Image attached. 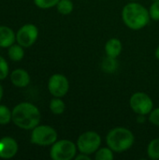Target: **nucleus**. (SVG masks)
Segmentation results:
<instances>
[{
	"label": "nucleus",
	"mask_w": 159,
	"mask_h": 160,
	"mask_svg": "<svg viewBox=\"0 0 159 160\" xmlns=\"http://www.w3.org/2000/svg\"><path fill=\"white\" fill-rule=\"evenodd\" d=\"M41 120V114L38 108L30 102H22L16 105L12 110V122L18 128L32 130Z\"/></svg>",
	"instance_id": "nucleus-1"
},
{
	"label": "nucleus",
	"mask_w": 159,
	"mask_h": 160,
	"mask_svg": "<svg viewBox=\"0 0 159 160\" xmlns=\"http://www.w3.org/2000/svg\"><path fill=\"white\" fill-rule=\"evenodd\" d=\"M121 16L125 25L135 31L144 28L151 20L149 9L138 2H130L125 5Z\"/></svg>",
	"instance_id": "nucleus-2"
},
{
	"label": "nucleus",
	"mask_w": 159,
	"mask_h": 160,
	"mask_svg": "<svg viewBox=\"0 0 159 160\" xmlns=\"http://www.w3.org/2000/svg\"><path fill=\"white\" fill-rule=\"evenodd\" d=\"M135 143L134 133L127 128L116 127L112 128L106 136V144L114 153L121 154L129 150Z\"/></svg>",
	"instance_id": "nucleus-3"
},
{
	"label": "nucleus",
	"mask_w": 159,
	"mask_h": 160,
	"mask_svg": "<svg viewBox=\"0 0 159 160\" xmlns=\"http://www.w3.org/2000/svg\"><path fill=\"white\" fill-rule=\"evenodd\" d=\"M77 154V144L67 139L57 140L50 149V157L52 160H72Z\"/></svg>",
	"instance_id": "nucleus-4"
},
{
	"label": "nucleus",
	"mask_w": 159,
	"mask_h": 160,
	"mask_svg": "<svg viewBox=\"0 0 159 160\" xmlns=\"http://www.w3.org/2000/svg\"><path fill=\"white\" fill-rule=\"evenodd\" d=\"M58 138L57 131L51 126L37 125L32 129L30 141L33 144L38 146H51Z\"/></svg>",
	"instance_id": "nucleus-5"
},
{
	"label": "nucleus",
	"mask_w": 159,
	"mask_h": 160,
	"mask_svg": "<svg viewBox=\"0 0 159 160\" xmlns=\"http://www.w3.org/2000/svg\"><path fill=\"white\" fill-rule=\"evenodd\" d=\"M101 136L94 130H88L82 133L77 139V148L80 153L86 155H94L101 146Z\"/></svg>",
	"instance_id": "nucleus-6"
},
{
	"label": "nucleus",
	"mask_w": 159,
	"mask_h": 160,
	"mask_svg": "<svg viewBox=\"0 0 159 160\" xmlns=\"http://www.w3.org/2000/svg\"><path fill=\"white\" fill-rule=\"evenodd\" d=\"M129 106L136 114L148 116L154 109V102L148 94L144 92H136L130 97Z\"/></svg>",
	"instance_id": "nucleus-7"
},
{
	"label": "nucleus",
	"mask_w": 159,
	"mask_h": 160,
	"mask_svg": "<svg viewBox=\"0 0 159 160\" xmlns=\"http://www.w3.org/2000/svg\"><path fill=\"white\" fill-rule=\"evenodd\" d=\"M48 90L52 97L63 98L68 93L69 81L64 74H52L48 81Z\"/></svg>",
	"instance_id": "nucleus-8"
},
{
	"label": "nucleus",
	"mask_w": 159,
	"mask_h": 160,
	"mask_svg": "<svg viewBox=\"0 0 159 160\" xmlns=\"http://www.w3.org/2000/svg\"><path fill=\"white\" fill-rule=\"evenodd\" d=\"M38 29L33 23L22 25L16 33V41L23 48L31 47L37 39Z\"/></svg>",
	"instance_id": "nucleus-9"
},
{
	"label": "nucleus",
	"mask_w": 159,
	"mask_h": 160,
	"mask_svg": "<svg viewBox=\"0 0 159 160\" xmlns=\"http://www.w3.org/2000/svg\"><path fill=\"white\" fill-rule=\"evenodd\" d=\"M18 143L11 137H3L0 139V158L9 159L18 153Z\"/></svg>",
	"instance_id": "nucleus-10"
},
{
	"label": "nucleus",
	"mask_w": 159,
	"mask_h": 160,
	"mask_svg": "<svg viewBox=\"0 0 159 160\" xmlns=\"http://www.w3.org/2000/svg\"><path fill=\"white\" fill-rule=\"evenodd\" d=\"M10 81L16 87L23 88L30 83V75L26 70L22 68H17L11 72Z\"/></svg>",
	"instance_id": "nucleus-11"
},
{
	"label": "nucleus",
	"mask_w": 159,
	"mask_h": 160,
	"mask_svg": "<svg viewBox=\"0 0 159 160\" xmlns=\"http://www.w3.org/2000/svg\"><path fill=\"white\" fill-rule=\"evenodd\" d=\"M123 50V44L117 38H112L105 43V52L107 56L112 58H118Z\"/></svg>",
	"instance_id": "nucleus-12"
},
{
	"label": "nucleus",
	"mask_w": 159,
	"mask_h": 160,
	"mask_svg": "<svg viewBox=\"0 0 159 160\" xmlns=\"http://www.w3.org/2000/svg\"><path fill=\"white\" fill-rule=\"evenodd\" d=\"M16 40L14 31L5 25H0V48H8Z\"/></svg>",
	"instance_id": "nucleus-13"
},
{
	"label": "nucleus",
	"mask_w": 159,
	"mask_h": 160,
	"mask_svg": "<svg viewBox=\"0 0 159 160\" xmlns=\"http://www.w3.org/2000/svg\"><path fill=\"white\" fill-rule=\"evenodd\" d=\"M49 108L52 113L55 115H61L66 111V103L64 102L62 98L53 97V98L50 101Z\"/></svg>",
	"instance_id": "nucleus-14"
},
{
	"label": "nucleus",
	"mask_w": 159,
	"mask_h": 160,
	"mask_svg": "<svg viewBox=\"0 0 159 160\" xmlns=\"http://www.w3.org/2000/svg\"><path fill=\"white\" fill-rule=\"evenodd\" d=\"M7 54H8V57L10 60L15 61V62L21 61L24 56L23 47L21 46L20 44H16V45L13 44L10 47H8Z\"/></svg>",
	"instance_id": "nucleus-15"
},
{
	"label": "nucleus",
	"mask_w": 159,
	"mask_h": 160,
	"mask_svg": "<svg viewBox=\"0 0 159 160\" xmlns=\"http://www.w3.org/2000/svg\"><path fill=\"white\" fill-rule=\"evenodd\" d=\"M146 154L148 158L152 160L159 159V138L153 139L147 145Z\"/></svg>",
	"instance_id": "nucleus-16"
},
{
	"label": "nucleus",
	"mask_w": 159,
	"mask_h": 160,
	"mask_svg": "<svg viewBox=\"0 0 159 160\" xmlns=\"http://www.w3.org/2000/svg\"><path fill=\"white\" fill-rule=\"evenodd\" d=\"M56 9L62 15H68L74 10V4L72 0H59L56 5Z\"/></svg>",
	"instance_id": "nucleus-17"
},
{
	"label": "nucleus",
	"mask_w": 159,
	"mask_h": 160,
	"mask_svg": "<svg viewBox=\"0 0 159 160\" xmlns=\"http://www.w3.org/2000/svg\"><path fill=\"white\" fill-rule=\"evenodd\" d=\"M114 152L109 147H99V149L94 154L96 160H112L114 158Z\"/></svg>",
	"instance_id": "nucleus-18"
},
{
	"label": "nucleus",
	"mask_w": 159,
	"mask_h": 160,
	"mask_svg": "<svg viewBox=\"0 0 159 160\" xmlns=\"http://www.w3.org/2000/svg\"><path fill=\"white\" fill-rule=\"evenodd\" d=\"M117 58H112L107 56L102 62V69L107 73H112L117 69Z\"/></svg>",
	"instance_id": "nucleus-19"
},
{
	"label": "nucleus",
	"mask_w": 159,
	"mask_h": 160,
	"mask_svg": "<svg viewBox=\"0 0 159 160\" xmlns=\"http://www.w3.org/2000/svg\"><path fill=\"white\" fill-rule=\"evenodd\" d=\"M12 121V112L5 105H0V125H7Z\"/></svg>",
	"instance_id": "nucleus-20"
},
{
	"label": "nucleus",
	"mask_w": 159,
	"mask_h": 160,
	"mask_svg": "<svg viewBox=\"0 0 159 160\" xmlns=\"http://www.w3.org/2000/svg\"><path fill=\"white\" fill-rule=\"evenodd\" d=\"M58 2L59 0H34L35 5L42 9H47L56 7Z\"/></svg>",
	"instance_id": "nucleus-21"
},
{
	"label": "nucleus",
	"mask_w": 159,
	"mask_h": 160,
	"mask_svg": "<svg viewBox=\"0 0 159 160\" xmlns=\"http://www.w3.org/2000/svg\"><path fill=\"white\" fill-rule=\"evenodd\" d=\"M148 9H149V14H150L151 20L157 21V22L159 21V0L154 1Z\"/></svg>",
	"instance_id": "nucleus-22"
},
{
	"label": "nucleus",
	"mask_w": 159,
	"mask_h": 160,
	"mask_svg": "<svg viewBox=\"0 0 159 160\" xmlns=\"http://www.w3.org/2000/svg\"><path fill=\"white\" fill-rule=\"evenodd\" d=\"M9 72V68L7 65V62L6 59L2 56H0V81L5 80Z\"/></svg>",
	"instance_id": "nucleus-23"
},
{
	"label": "nucleus",
	"mask_w": 159,
	"mask_h": 160,
	"mask_svg": "<svg viewBox=\"0 0 159 160\" xmlns=\"http://www.w3.org/2000/svg\"><path fill=\"white\" fill-rule=\"evenodd\" d=\"M148 120L152 125L159 127V107L154 108L151 111V112L148 114Z\"/></svg>",
	"instance_id": "nucleus-24"
},
{
	"label": "nucleus",
	"mask_w": 159,
	"mask_h": 160,
	"mask_svg": "<svg viewBox=\"0 0 159 160\" xmlns=\"http://www.w3.org/2000/svg\"><path fill=\"white\" fill-rule=\"evenodd\" d=\"M91 158V156L89 155H86V154H83V153H78L75 157V160H89Z\"/></svg>",
	"instance_id": "nucleus-25"
},
{
	"label": "nucleus",
	"mask_w": 159,
	"mask_h": 160,
	"mask_svg": "<svg viewBox=\"0 0 159 160\" xmlns=\"http://www.w3.org/2000/svg\"><path fill=\"white\" fill-rule=\"evenodd\" d=\"M145 116L146 115H138V117H137V122L139 123V124H143L144 122H145Z\"/></svg>",
	"instance_id": "nucleus-26"
},
{
	"label": "nucleus",
	"mask_w": 159,
	"mask_h": 160,
	"mask_svg": "<svg viewBox=\"0 0 159 160\" xmlns=\"http://www.w3.org/2000/svg\"><path fill=\"white\" fill-rule=\"evenodd\" d=\"M155 56L157 60H159V45L157 47V49L155 51Z\"/></svg>",
	"instance_id": "nucleus-27"
},
{
	"label": "nucleus",
	"mask_w": 159,
	"mask_h": 160,
	"mask_svg": "<svg viewBox=\"0 0 159 160\" xmlns=\"http://www.w3.org/2000/svg\"><path fill=\"white\" fill-rule=\"evenodd\" d=\"M2 98H3V87H2V85L0 84V101H1V99H2Z\"/></svg>",
	"instance_id": "nucleus-28"
},
{
	"label": "nucleus",
	"mask_w": 159,
	"mask_h": 160,
	"mask_svg": "<svg viewBox=\"0 0 159 160\" xmlns=\"http://www.w3.org/2000/svg\"><path fill=\"white\" fill-rule=\"evenodd\" d=\"M128 1H130V2H137V1H139V0H128Z\"/></svg>",
	"instance_id": "nucleus-29"
},
{
	"label": "nucleus",
	"mask_w": 159,
	"mask_h": 160,
	"mask_svg": "<svg viewBox=\"0 0 159 160\" xmlns=\"http://www.w3.org/2000/svg\"><path fill=\"white\" fill-rule=\"evenodd\" d=\"M153 1H156V0H153Z\"/></svg>",
	"instance_id": "nucleus-30"
}]
</instances>
